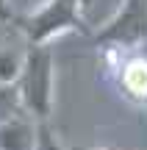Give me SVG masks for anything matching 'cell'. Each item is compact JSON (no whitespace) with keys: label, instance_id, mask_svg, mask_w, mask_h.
I'll return each instance as SVG.
<instances>
[{"label":"cell","instance_id":"1","mask_svg":"<svg viewBox=\"0 0 147 150\" xmlns=\"http://www.w3.org/2000/svg\"><path fill=\"white\" fill-rule=\"evenodd\" d=\"M17 89L20 108L33 122H47L56 100V59L47 45H28L20 59V70L11 83Z\"/></svg>","mask_w":147,"mask_h":150},{"label":"cell","instance_id":"2","mask_svg":"<svg viewBox=\"0 0 147 150\" xmlns=\"http://www.w3.org/2000/svg\"><path fill=\"white\" fill-rule=\"evenodd\" d=\"M86 6L89 0H44L36 11L17 20V25L28 45H50L56 36L70 31L89 33V25L83 20Z\"/></svg>","mask_w":147,"mask_h":150},{"label":"cell","instance_id":"3","mask_svg":"<svg viewBox=\"0 0 147 150\" xmlns=\"http://www.w3.org/2000/svg\"><path fill=\"white\" fill-rule=\"evenodd\" d=\"M100 47L131 50L147 42V0H122L117 14L94 33Z\"/></svg>","mask_w":147,"mask_h":150},{"label":"cell","instance_id":"4","mask_svg":"<svg viewBox=\"0 0 147 150\" xmlns=\"http://www.w3.org/2000/svg\"><path fill=\"white\" fill-rule=\"evenodd\" d=\"M0 150H36V122L28 114L0 122Z\"/></svg>","mask_w":147,"mask_h":150},{"label":"cell","instance_id":"5","mask_svg":"<svg viewBox=\"0 0 147 150\" xmlns=\"http://www.w3.org/2000/svg\"><path fill=\"white\" fill-rule=\"evenodd\" d=\"M122 89L133 100H147V59H131L122 67Z\"/></svg>","mask_w":147,"mask_h":150},{"label":"cell","instance_id":"6","mask_svg":"<svg viewBox=\"0 0 147 150\" xmlns=\"http://www.w3.org/2000/svg\"><path fill=\"white\" fill-rule=\"evenodd\" d=\"M20 59L22 53L11 47H0V86H11L17 78V70H20Z\"/></svg>","mask_w":147,"mask_h":150},{"label":"cell","instance_id":"7","mask_svg":"<svg viewBox=\"0 0 147 150\" xmlns=\"http://www.w3.org/2000/svg\"><path fill=\"white\" fill-rule=\"evenodd\" d=\"M36 150H67L47 122H36Z\"/></svg>","mask_w":147,"mask_h":150},{"label":"cell","instance_id":"8","mask_svg":"<svg viewBox=\"0 0 147 150\" xmlns=\"http://www.w3.org/2000/svg\"><path fill=\"white\" fill-rule=\"evenodd\" d=\"M0 22H11V0H0Z\"/></svg>","mask_w":147,"mask_h":150},{"label":"cell","instance_id":"9","mask_svg":"<svg viewBox=\"0 0 147 150\" xmlns=\"http://www.w3.org/2000/svg\"><path fill=\"white\" fill-rule=\"evenodd\" d=\"M92 150H108V147H92Z\"/></svg>","mask_w":147,"mask_h":150}]
</instances>
